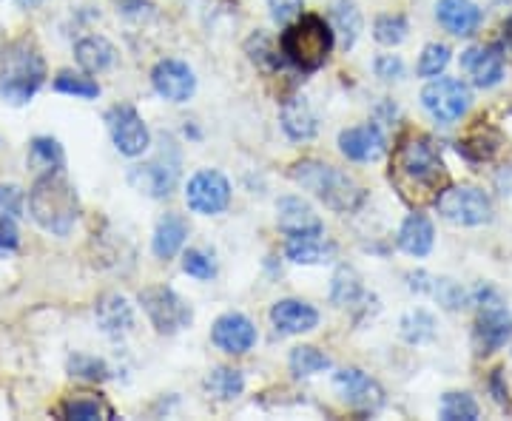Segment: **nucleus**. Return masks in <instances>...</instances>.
Wrapping results in <instances>:
<instances>
[{"instance_id": "nucleus-1", "label": "nucleus", "mask_w": 512, "mask_h": 421, "mask_svg": "<svg viewBox=\"0 0 512 421\" xmlns=\"http://www.w3.org/2000/svg\"><path fill=\"white\" fill-rule=\"evenodd\" d=\"M390 183L410 205L436 202L447 183V165L441 160L439 146L427 134H407L399 140L390 160Z\"/></svg>"}, {"instance_id": "nucleus-2", "label": "nucleus", "mask_w": 512, "mask_h": 421, "mask_svg": "<svg viewBox=\"0 0 512 421\" xmlns=\"http://www.w3.org/2000/svg\"><path fill=\"white\" fill-rule=\"evenodd\" d=\"M29 214L49 234L66 237L72 231L80 214V202L74 185L66 180L60 168L37 177V183L29 191Z\"/></svg>"}, {"instance_id": "nucleus-3", "label": "nucleus", "mask_w": 512, "mask_h": 421, "mask_svg": "<svg viewBox=\"0 0 512 421\" xmlns=\"http://www.w3.org/2000/svg\"><path fill=\"white\" fill-rule=\"evenodd\" d=\"M43 83H46V60L35 46V40L20 37L9 43L6 52L0 55V97L15 106H23L40 92Z\"/></svg>"}, {"instance_id": "nucleus-4", "label": "nucleus", "mask_w": 512, "mask_h": 421, "mask_svg": "<svg viewBox=\"0 0 512 421\" xmlns=\"http://www.w3.org/2000/svg\"><path fill=\"white\" fill-rule=\"evenodd\" d=\"M293 183L311 191L316 200L339 214H350L365 202V188L356 183L350 174L339 171L336 165L319 163V160H302L291 168Z\"/></svg>"}, {"instance_id": "nucleus-5", "label": "nucleus", "mask_w": 512, "mask_h": 421, "mask_svg": "<svg viewBox=\"0 0 512 421\" xmlns=\"http://www.w3.org/2000/svg\"><path fill=\"white\" fill-rule=\"evenodd\" d=\"M279 46L288 63H293L299 72H316L328 63L333 52V29L325 23V18L305 15L285 29Z\"/></svg>"}, {"instance_id": "nucleus-6", "label": "nucleus", "mask_w": 512, "mask_h": 421, "mask_svg": "<svg viewBox=\"0 0 512 421\" xmlns=\"http://www.w3.org/2000/svg\"><path fill=\"white\" fill-rule=\"evenodd\" d=\"M436 211L447 222L453 225H484L493 220V202L490 197L476 188V185H453V188H441V194L436 197Z\"/></svg>"}, {"instance_id": "nucleus-7", "label": "nucleus", "mask_w": 512, "mask_h": 421, "mask_svg": "<svg viewBox=\"0 0 512 421\" xmlns=\"http://www.w3.org/2000/svg\"><path fill=\"white\" fill-rule=\"evenodd\" d=\"M478 322H476V345L478 353H495L512 339V313L501 302V296L493 288L478 291Z\"/></svg>"}, {"instance_id": "nucleus-8", "label": "nucleus", "mask_w": 512, "mask_h": 421, "mask_svg": "<svg viewBox=\"0 0 512 421\" xmlns=\"http://www.w3.org/2000/svg\"><path fill=\"white\" fill-rule=\"evenodd\" d=\"M140 305L151 319V325L157 328V333L171 336V333H180L183 328L191 325L194 313L188 308L183 296L165 285H151L146 291L140 293Z\"/></svg>"}, {"instance_id": "nucleus-9", "label": "nucleus", "mask_w": 512, "mask_h": 421, "mask_svg": "<svg viewBox=\"0 0 512 421\" xmlns=\"http://www.w3.org/2000/svg\"><path fill=\"white\" fill-rule=\"evenodd\" d=\"M470 103H473L470 86L453 77H439L421 92V106L439 126H453L467 114Z\"/></svg>"}, {"instance_id": "nucleus-10", "label": "nucleus", "mask_w": 512, "mask_h": 421, "mask_svg": "<svg viewBox=\"0 0 512 421\" xmlns=\"http://www.w3.org/2000/svg\"><path fill=\"white\" fill-rule=\"evenodd\" d=\"M185 202L194 214H222L231 202V183L222 177L220 171H197L188 188H185Z\"/></svg>"}, {"instance_id": "nucleus-11", "label": "nucleus", "mask_w": 512, "mask_h": 421, "mask_svg": "<svg viewBox=\"0 0 512 421\" xmlns=\"http://www.w3.org/2000/svg\"><path fill=\"white\" fill-rule=\"evenodd\" d=\"M106 123H109L111 140H114L120 154H126V157L146 154L148 146H151V134H148V126L143 123V117L137 114V109L114 106L106 114Z\"/></svg>"}, {"instance_id": "nucleus-12", "label": "nucleus", "mask_w": 512, "mask_h": 421, "mask_svg": "<svg viewBox=\"0 0 512 421\" xmlns=\"http://www.w3.org/2000/svg\"><path fill=\"white\" fill-rule=\"evenodd\" d=\"M177 177H180V168H177V160H165V154L148 160V163L131 165L128 168V183L134 191L146 194L151 200H163L174 191L177 185Z\"/></svg>"}, {"instance_id": "nucleus-13", "label": "nucleus", "mask_w": 512, "mask_h": 421, "mask_svg": "<svg viewBox=\"0 0 512 421\" xmlns=\"http://www.w3.org/2000/svg\"><path fill=\"white\" fill-rule=\"evenodd\" d=\"M333 390L339 393V399L356 410H379L384 404L382 387L376 385L367 373H362L359 367H345L333 376Z\"/></svg>"}, {"instance_id": "nucleus-14", "label": "nucleus", "mask_w": 512, "mask_h": 421, "mask_svg": "<svg viewBox=\"0 0 512 421\" xmlns=\"http://www.w3.org/2000/svg\"><path fill=\"white\" fill-rule=\"evenodd\" d=\"M504 46L490 43V46H473L461 55V66L473 77L478 89H493L504 77Z\"/></svg>"}, {"instance_id": "nucleus-15", "label": "nucleus", "mask_w": 512, "mask_h": 421, "mask_svg": "<svg viewBox=\"0 0 512 421\" xmlns=\"http://www.w3.org/2000/svg\"><path fill=\"white\" fill-rule=\"evenodd\" d=\"M151 83H154V92L171 103H185L197 89V77L183 60H160L151 72Z\"/></svg>"}, {"instance_id": "nucleus-16", "label": "nucleus", "mask_w": 512, "mask_h": 421, "mask_svg": "<svg viewBox=\"0 0 512 421\" xmlns=\"http://www.w3.org/2000/svg\"><path fill=\"white\" fill-rule=\"evenodd\" d=\"M211 339L225 353L242 356L256 345V328L254 322L242 313H222L211 328Z\"/></svg>"}, {"instance_id": "nucleus-17", "label": "nucleus", "mask_w": 512, "mask_h": 421, "mask_svg": "<svg viewBox=\"0 0 512 421\" xmlns=\"http://www.w3.org/2000/svg\"><path fill=\"white\" fill-rule=\"evenodd\" d=\"M339 148L353 163H373L387 151V140H384L382 129L376 123H365V126H353V129L342 131Z\"/></svg>"}, {"instance_id": "nucleus-18", "label": "nucleus", "mask_w": 512, "mask_h": 421, "mask_svg": "<svg viewBox=\"0 0 512 421\" xmlns=\"http://www.w3.org/2000/svg\"><path fill=\"white\" fill-rule=\"evenodd\" d=\"M285 254L296 265H325L336 257V245L325 239L322 231H305V234H291L285 242Z\"/></svg>"}, {"instance_id": "nucleus-19", "label": "nucleus", "mask_w": 512, "mask_h": 421, "mask_svg": "<svg viewBox=\"0 0 512 421\" xmlns=\"http://www.w3.org/2000/svg\"><path fill=\"white\" fill-rule=\"evenodd\" d=\"M271 322L279 333L296 336V333H308L319 325V313L313 305L302 299H282L271 308Z\"/></svg>"}, {"instance_id": "nucleus-20", "label": "nucleus", "mask_w": 512, "mask_h": 421, "mask_svg": "<svg viewBox=\"0 0 512 421\" xmlns=\"http://www.w3.org/2000/svg\"><path fill=\"white\" fill-rule=\"evenodd\" d=\"M436 18L450 35L473 37L481 26V9L473 0H439Z\"/></svg>"}, {"instance_id": "nucleus-21", "label": "nucleus", "mask_w": 512, "mask_h": 421, "mask_svg": "<svg viewBox=\"0 0 512 421\" xmlns=\"http://www.w3.org/2000/svg\"><path fill=\"white\" fill-rule=\"evenodd\" d=\"M282 129L285 134L296 140V143H305V140H313L316 131H319V117L316 111L311 109V103L305 97H291L285 100L282 106Z\"/></svg>"}, {"instance_id": "nucleus-22", "label": "nucleus", "mask_w": 512, "mask_h": 421, "mask_svg": "<svg viewBox=\"0 0 512 421\" xmlns=\"http://www.w3.org/2000/svg\"><path fill=\"white\" fill-rule=\"evenodd\" d=\"M276 222L279 228L291 237V234H305V231H322V222L316 217L308 202H302L299 197H285L276 205Z\"/></svg>"}, {"instance_id": "nucleus-23", "label": "nucleus", "mask_w": 512, "mask_h": 421, "mask_svg": "<svg viewBox=\"0 0 512 421\" xmlns=\"http://www.w3.org/2000/svg\"><path fill=\"white\" fill-rule=\"evenodd\" d=\"M433 242H436V231H433V222L427 220L424 214H410L399 228V248L410 257H427L433 251Z\"/></svg>"}, {"instance_id": "nucleus-24", "label": "nucleus", "mask_w": 512, "mask_h": 421, "mask_svg": "<svg viewBox=\"0 0 512 421\" xmlns=\"http://www.w3.org/2000/svg\"><path fill=\"white\" fill-rule=\"evenodd\" d=\"M94 313H97V325L106 330L109 336H123V333L134 328V311L126 302V296H120V293H106L97 302Z\"/></svg>"}, {"instance_id": "nucleus-25", "label": "nucleus", "mask_w": 512, "mask_h": 421, "mask_svg": "<svg viewBox=\"0 0 512 421\" xmlns=\"http://www.w3.org/2000/svg\"><path fill=\"white\" fill-rule=\"evenodd\" d=\"M74 60H77V66L86 74H100L106 72L111 63L117 60V49L111 46L106 37L89 35L83 37V40H77V46H74Z\"/></svg>"}, {"instance_id": "nucleus-26", "label": "nucleus", "mask_w": 512, "mask_h": 421, "mask_svg": "<svg viewBox=\"0 0 512 421\" xmlns=\"http://www.w3.org/2000/svg\"><path fill=\"white\" fill-rule=\"evenodd\" d=\"M57 413L63 419L77 421H97V419H114V407L97 393H72L66 396L63 404L57 407Z\"/></svg>"}, {"instance_id": "nucleus-27", "label": "nucleus", "mask_w": 512, "mask_h": 421, "mask_svg": "<svg viewBox=\"0 0 512 421\" xmlns=\"http://www.w3.org/2000/svg\"><path fill=\"white\" fill-rule=\"evenodd\" d=\"M185 237H188V225L180 214H165L157 231H154V239H151V248H154V257L171 259L180 254V248L185 245Z\"/></svg>"}, {"instance_id": "nucleus-28", "label": "nucleus", "mask_w": 512, "mask_h": 421, "mask_svg": "<svg viewBox=\"0 0 512 421\" xmlns=\"http://www.w3.org/2000/svg\"><path fill=\"white\" fill-rule=\"evenodd\" d=\"M330 20H333V29L342 37V46L353 49L359 32H362V12L356 6V0H330Z\"/></svg>"}, {"instance_id": "nucleus-29", "label": "nucleus", "mask_w": 512, "mask_h": 421, "mask_svg": "<svg viewBox=\"0 0 512 421\" xmlns=\"http://www.w3.org/2000/svg\"><path fill=\"white\" fill-rule=\"evenodd\" d=\"M498 146H501V137H498L493 129L481 126V129L470 131V134L458 143V154H464V157L473 160V163H487V160H493L495 154H498Z\"/></svg>"}, {"instance_id": "nucleus-30", "label": "nucleus", "mask_w": 512, "mask_h": 421, "mask_svg": "<svg viewBox=\"0 0 512 421\" xmlns=\"http://www.w3.org/2000/svg\"><path fill=\"white\" fill-rule=\"evenodd\" d=\"M362 279L359 274L353 271V268H339L336 274H333V285H330V299L339 305V308H350V305H356L359 299H362Z\"/></svg>"}, {"instance_id": "nucleus-31", "label": "nucleus", "mask_w": 512, "mask_h": 421, "mask_svg": "<svg viewBox=\"0 0 512 421\" xmlns=\"http://www.w3.org/2000/svg\"><path fill=\"white\" fill-rule=\"evenodd\" d=\"M205 387L217 396V399H237L239 393L245 390V376L239 370H231V367H217L208 379H205Z\"/></svg>"}, {"instance_id": "nucleus-32", "label": "nucleus", "mask_w": 512, "mask_h": 421, "mask_svg": "<svg viewBox=\"0 0 512 421\" xmlns=\"http://www.w3.org/2000/svg\"><path fill=\"white\" fill-rule=\"evenodd\" d=\"M63 146L52 140V137H35L29 146V163L43 168V171H57L63 168Z\"/></svg>"}, {"instance_id": "nucleus-33", "label": "nucleus", "mask_w": 512, "mask_h": 421, "mask_svg": "<svg viewBox=\"0 0 512 421\" xmlns=\"http://www.w3.org/2000/svg\"><path fill=\"white\" fill-rule=\"evenodd\" d=\"M439 416L444 421H478L481 410L470 393H447L441 402Z\"/></svg>"}, {"instance_id": "nucleus-34", "label": "nucleus", "mask_w": 512, "mask_h": 421, "mask_svg": "<svg viewBox=\"0 0 512 421\" xmlns=\"http://www.w3.org/2000/svg\"><path fill=\"white\" fill-rule=\"evenodd\" d=\"M433 333H436V319L427 311H413L402 319V336L410 345H421L433 339Z\"/></svg>"}, {"instance_id": "nucleus-35", "label": "nucleus", "mask_w": 512, "mask_h": 421, "mask_svg": "<svg viewBox=\"0 0 512 421\" xmlns=\"http://www.w3.org/2000/svg\"><path fill=\"white\" fill-rule=\"evenodd\" d=\"M55 92L72 94V97H83V100H94V97L100 94V86H97V80L86 77V74L60 72L55 77Z\"/></svg>"}, {"instance_id": "nucleus-36", "label": "nucleus", "mask_w": 512, "mask_h": 421, "mask_svg": "<svg viewBox=\"0 0 512 421\" xmlns=\"http://www.w3.org/2000/svg\"><path fill=\"white\" fill-rule=\"evenodd\" d=\"M330 359L322 350L311 348V345H302V348H293L291 353V370L296 376H313V373H322L328 370Z\"/></svg>"}, {"instance_id": "nucleus-37", "label": "nucleus", "mask_w": 512, "mask_h": 421, "mask_svg": "<svg viewBox=\"0 0 512 421\" xmlns=\"http://www.w3.org/2000/svg\"><path fill=\"white\" fill-rule=\"evenodd\" d=\"M373 37H376V43L390 46V49L399 46L404 37H407V18L404 15H382V18H376Z\"/></svg>"}, {"instance_id": "nucleus-38", "label": "nucleus", "mask_w": 512, "mask_h": 421, "mask_svg": "<svg viewBox=\"0 0 512 421\" xmlns=\"http://www.w3.org/2000/svg\"><path fill=\"white\" fill-rule=\"evenodd\" d=\"M450 66V49L444 43H427L419 57V77H439Z\"/></svg>"}, {"instance_id": "nucleus-39", "label": "nucleus", "mask_w": 512, "mask_h": 421, "mask_svg": "<svg viewBox=\"0 0 512 421\" xmlns=\"http://www.w3.org/2000/svg\"><path fill=\"white\" fill-rule=\"evenodd\" d=\"M248 55L254 60L256 66H262V69H279V55H276L274 43H271V37H265L262 32H256L251 40H248Z\"/></svg>"}, {"instance_id": "nucleus-40", "label": "nucleus", "mask_w": 512, "mask_h": 421, "mask_svg": "<svg viewBox=\"0 0 512 421\" xmlns=\"http://www.w3.org/2000/svg\"><path fill=\"white\" fill-rule=\"evenodd\" d=\"M69 370H72V376L89 379V382H103V379H109V367H106V362H100V359H94V356H72V359H69Z\"/></svg>"}, {"instance_id": "nucleus-41", "label": "nucleus", "mask_w": 512, "mask_h": 421, "mask_svg": "<svg viewBox=\"0 0 512 421\" xmlns=\"http://www.w3.org/2000/svg\"><path fill=\"white\" fill-rule=\"evenodd\" d=\"M183 271L194 279H211L214 276V259L200 248H191V251H185Z\"/></svg>"}, {"instance_id": "nucleus-42", "label": "nucleus", "mask_w": 512, "mask_h": 421, "mask_svg": "<svg viewBox=\"0 0 512 421\" xmlns=\"http://www.w3.org/2000/svg\"><path fill=\"white\" fill-rule=\"evenodd\" d=\"M430 293L439 299L444 308H450V311H456L461 308V302H464V291L458 288L456 282H450V279H433V285H430Z\"/></svg>"}, {"instance_id": "nucleus-43", "label": "nucleus", "mask_w": 512, "mask_h": 421, "mask_svg": "<svg viewBox=\"0 0 512 421\" xmlns=\"http://www.w3.org/2000/svg\"><path fill=\"white\" fill-rule=\"evenodd\" d=\"M268 9L276 23H291L302 15V0H268Z\"/></svg>"}, {"instance_id": "nucleus-44", "label": "nucleus", "mask_w": 512, "mask_h": 421, "mask_svg": "<svg viewBox=\"0 0 512 421\" xmlns=\"http://www.w3.org/2000/svg\"><path fill=\"white\" fill-rule=\"evenodd\" d=\"M0 211L15 214V217L23 211V191L18 185H0Z\"/></svg>"}, {"instance_id": "nucleus-45", "label": "nucleus", "mask_w": 512, "mask_h": 421, "mask_svg": "<svg viewBox=\"0 0 512 421\" xmlns=\"http://www.w3.org/2000/svg\"><path fill=\"white\" fill-rule=\"evenodd\" d=\"M20 245V231L15 220L9 214H0V248L3 251H15Z\"/></svg>"}, {"instance_id": "nucleus-46", "label": "nucleus", "mask_w": 512, "mask_h": 421, "mask_svg": "<svg viewBox=\"0 0 512 421\" xmlns=\"http://www.w3.org/2000/svg\"><path fill=\"white\" fill-rule=\"evenodd\" d=\"M376 74H379L382 80H399V77L404 74L402 57H396V55L376 57Z\"/></svg>"}, {"instance_id": "nucleus-47", "label": "nucleus", "mask_w": 512, "mask_h": 421, "mask_svg": "<svg viewBox=\"0 0 512 421\" xmlns=\"http://www.w3.org/2000/svg\"><path fill=\"white\" fill-rule=\"evenodd\" d=\"M20 9H37V6H43L46 0H15Z\"/></svg>"}, {"instance_id": "nucleus-48", "label": "nucleus", "mask_w": 512, "mask_h": 421, "mask_svg": "<svg viewBox=\"0 0 512 421\" xmlns=\"http://www.w3.org/2000/svg\"><path fill=\"white\" fill-rule=\"evenodd\" d=\"M504 37H507V49H504V52H512V23L507 26V35Z\"/></svg>"}]
</instances>
